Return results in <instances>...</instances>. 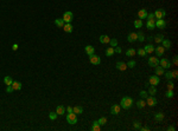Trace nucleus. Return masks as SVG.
Here are the masks:
<instances>
[{"instance_id":"1","label":"nucleus","mask_w":178,"mask_h":131,"mask_svg":"<svg viewBox=\"0 0 178 131\" xmlns=\"http://www.w3.org/2000/svg\"><path fill=\"white\" fill-rule=\"evenodd\" d=\"M132 105H133V99L131 98V97H128V96L122 97L121 102H120V106H121V108H124L125 110H128V109H131Z\"/></svg>"},{"instance_id":"2","label":"nucleus","mask_w":178,"mask_h":131,"mask_svg":"<svg viewBox=\"0 0 178 131\" xmlns=\"http://www.w3.org/2000/svg\"><path fill=\"white\" fill-rule=\"evenodd\" d=\"M67 120H68L69 124H76V123H77L76 113H74V112H69V113L67 115Z\"/></svg>"},{"instance_id":"3","label":"nucleus","mask_w":178,"mask_h":131,"mask_svg":"<svg viewBox=\"0 0 178 131\" xmlns=\"http://www.w3.org/2000/svg\"><path fill=\"white\" fill-rule=\"evenodd\" d=\"M89 60H90V63H92L93 65H99V64L101 63V58L96 55L89 56Z\"/></svg>"},{"instance_id":"4","label":"nucleus","mask_w":178,"mask_h":131,"mask_svg":"<svg viewBox=\"0 0 178 131\" xmlns=\"http://www.w3.org/2000/svg\"><path fill=\"white\" fill-rule=\"evenodd\" d=\"M153 14H154V18H156V19H164V17L166 16V12L160 8V10H157Z\"/></svg>"},{"instance_id":"5","label":"nucleus","mask_w":178,"mask_h":131,"mask_svg":"<svg viewBox=\"0 0 178 131\" xmlns=\"http://www.w3.org/2000/svg\"><path fill=\"white\" fill-rule=\"evenodd\" d=\"M64 22H71L72 21V19H74V14L71 13V12H65L64 14H63V18H62Z\"/></svg>"},{"instance_id":"6","label":"nucleus","mask_w":178,"mask_h":131,"mask_svg":"<svg viewBox=\"0 0 178 131\" xmlns=\"http://www.w3.org/2000/svg\"><path fill=\"white\" fill-rule=\"evenodd\" d=\"M159 65L162 66L163 69H170L171 63H170V60H169V59H166V58H163L162 60H159Z\"/></svg>"},{"instance_id":"7","label":"nucleus","mask_w":178,"mask_h":131,"mask_svg":"<svg viewBox=\"0 0 178 131\" xmlns=\"http://www.w3.org/2000/svg\"><path fill=\"white\" fill-rule=\"evenodd\" d=\"M148 65L152 66V67H156V66L159 65V59L157 57H150L148 58Z\"/></svg>"},{"instance_id":"8","label":"nucleus","mask_w":178,"mask_h":131,"mask_svg":"<svg viewBox=\"0 0 178 131\" xmlns=\"http://www.w3.org/2000/svg\"><path fill=\"white\" fill-rule=\"evenodd\" d=\"M148 83H150V85H154V86H156V85H158V84L160 83V79H159L158 76H151Z\"/></svg>"},{"instance_id":"9","label":"nucleus","mask_w":178,"mask_h":131,"mask_svg":"<svg viewBox=\"0 0 178 131\" xmlns=\"http://www.w3.org/2000/svg\"><path fill=\"white\" fill-rule=\"evenodd\" d=\"M146 105H150V106H156L157 105V99L151 96V97H147L146 98Z\"/></svg>"},{"instance_id":"10","label":"nucleus","mask_w":178,"mask_h":131,"mask_svg":"<svg viewBox=\"0 0 178 131\" xmlns=\"http://www.w3.org/2000/svg\"><path fill=\"white\" fill-rule=\"evenodd\" d=\"M156 27L158 28H165L166 27V21L164 19H157L156 20Z\"/></svg>"},{"instance_id":"11","label":"nucleus","mask_w":178,"mask_h":131,"mask_svg":"<svg viewBox=\"0 0 178 131\" xmlns=\"http://www.w3.org/2000/svg\"><path fill=\"white\" fill-rule=\"evenodd\" d=\"M120 110H121V106L120 105H113L112 108H110V113L112 115H119L120 113Z\"/></svg>"},{"instance_id":"12","label":"nucleus","mask_w":178,"mask_h":131,"mask_svg":"<svg viewBox=\"0 0 178 131\" xmlns=\"http://www.w3.org/2000/svg\"><path fill=\"white\" fill-rule=\"evenodd\" d=\"M115 67L118 69L119 71H125V70L127 69V64H125L124 61H118L116 65H115Z\"/></svg>"},{"instance_id":"13","label":"nucleus","mask_w":178,"mask_h":131,"mask_svg":"<svg viewBox=\"0 0 178 131\" xmlns=\"http://www.w3.org/2000/svg\"><path fill=\"white\" fill-rule=\"evenodd\" d=\"M127 40H128L130 43H134V41H137V40H138V36H137V33H134V32L130 33V34L127 36Z\"/></svg>"},{"instance_id":"14","label":"nucleus","mask_w":178,"mask_h":131,"mask_svg":"<svg viewBox=\"0 0 178 131\" xmlns=\"http://www.w3.org/2000/svg\"><path fill=\"white\" fill-rule=\"evenodd\" d=\"M154 52H156L157 57H162L164 55V52H165V49L163 46H158V47H154Z\"/></svg>"},{"instance_id":"15","label":"nucleus","mask_w":178,"mask_h":131,"mask_svg":"<svg viewBox=\"0 0 178 131\" xmlns=\"http://www.w3.org/2000/svg\"><path fill=\"white\" fill-rule=\"evenodd\" d=\"M162 46H163V47H164L165 50H170V49H171V41H170L169 39H163Z\"/></svg>"},{"instance_id":"16","label":"nucleus","mask_w":178,"mask_h":131,"mask_svg":"<svg viewBox=\"0 0 178 131\" xmlns=\"http://www.w3.org/2000/svg\"><path fill=\"white\" fill-rule=\"evenodd\" d=\"M154 73H156V76H163L165 73V71H164V69H163L162 66L158 65L154 67Z\"/></svg>"},{"instance_id":"17","label":"nucleus","mask_w":178,"mask_h":131,"mask_svg":"<svg viewBox=\"0 0 178 131\" xmlns=\"http://www.w3.org/2000/svg\"><path fill=\"white\" fill-rule=\"evenodd\" d=\"M86 53L88 56H92V55H94V52H95V47H93L92 45H87L86 46Z\"/></svg>"},{"instance_id":"18","label":"nucleus","mask_w":178,"mask_h":131,"mask_svg":"<svg viewBox=\"0 0 178 131\" xmlns=\"http://www.w3.org/2000/svg\"><path fill=\"white\" fill-rule=\"evenodd\" d=\"M146 27L148 28V30H153V28L156 27V20H154V19L147 20V22H146Z\"/></svg>"},{"instance_id":"19","label":"nucleus","mask_w":178,"mask_h":131,"mask_svg":"<svg viewBox=\"0 0 178 131\" xmlns=\"http://www.w3.org/2000/svg\"><path fill=\"white\" fill-rule=\"evenodd\" d=\"M138 17H139V19H141V20H142V19H146V17H147V11L144 10V8L140 10V11L138 12Z\"/></svg>"},{"instance_id":"20","label":"nucleus","mask_w":178,"mask_h":131,"mask_svg":"<svg viewBox=\"0 0 178 131\" xmlns=\"http://www.w3.org/2000/svg\"><path fill=\"white\" fill-rule=\"evenodd\" d=\"M56 113H57V115H64L65 113V108L64 106H63V105H58V106H57V109H56Z\"/></svg>"},{"instance_id":"21","label":"nucleus","mask_w":178,"mask_h":131,"mask_svg":"<svg viewBox=\"0 0 178 131\" xmlns=\"http://www.w3.org/2000/svg\"><path fill=\"white\" fill-rule=\"evenodd\" d=\"M63 30H64L67 33H71V32H72V26H71L70 22H67V24H64V26H63Z\"/></svg>"},{"instance_id":"22","label":"nucleus","mask_w":178,"mask_h":131,"mask_svg":"<svg viewBox=\"0 0 178 131\" xmlns=\"http://www.w3.org/2000/svg\"><path fill=\"white\" fill-rule=\"evenodd\" d=\"M144 50H145L146 53H152V52L154 51V46H153V45H151V44H147L145 47H144Z\"/></svg>"},{"instance_id":"23","label":"nucleus","mask_w":178,"mask_h":131,"mask_svg":"<svg viewBox=\"0 0 178 131\" xmlns=\"http://www.w3.org/2000/svg\"><path fill=\"white\" fill-rule=\"evenodd\" d=\"M72 112L76 113V116L81 115V113H83V108L82 106H75V108H72Z\"/></svg>"},{"instance_id":"24","label":"nucleus","mask_w":178,"mask_h":131,"mask_svg":"<svg viewBox=\"0 0 178 131\" xmlns=\"http://www.w3.org/2000/svg\"><path fill=\"white\" fill-rule=\"evenodd\" d=\"M163 119H164V113L159 112V113H156V115H154V120H156V122H162Z\"/></svg>"},{"instance_id":"25","label":"nucleus","mask_w":178,"mask_h":131,"mask_svg":"<svg viewBox=\"0 0 178 131\" xmlns=\"http://www.w3.org/2000/svg\"><path fill=\"white\" fill-rule=\"evenodd\" d=\"M12 87H13V90H20V89H22V83L14 82V80H13V83H12Z\"/></svg>"},{"instance_id":"26","label":"nucleus","mask_w":178,"mask_h":131,"mask_svg":"<svg viewBox=\"0 0 178 131\" xmlns=\"http://www.w3.org/2000/svg\"><path fill=\"white\" fill-rule=\"evenodd\" d=\"M4 83H5L6 85H12V83H13V79H12L11 76H6L4 78Z\"/></svg>"},{"instance_id":"27","label":"nucleus","mask_w":178,"mask_h":131,"mask_svg":"<svg viewBox=\"0 0 178 131\" xmlns=\"http://www.w3.org/2000/svg\"><path fill=\"white\" fill-rule=\"evenodd\" d=\"M135 104H137V106H138L139 109H144V108L146 106V102H144V99H140V100H138V102H137Z\"/></svg>"},{"instance_id":"28","label":"nucleus","mask_w":178,"mask_h":131,"mask_svg":"<svg viewBox=\"0 0 178 131\" xmlns=\"http://www.w3.org/2000/svg\"><path fill=\"white\" fill-rule=\"evenodd\" d=\"M109 40H110V38H109L108 36H101V37H100V41L102 44H108Z\"/></svg>"},{"instance_id":"29","label":"nucleus","mask_w":178,"mask_h":131,"mask_svg":"<svg viewBox=\"0 0 178 131\" xmlns=\"http://www.w3.org/2000/svg\"><path fill=\"white\" fill-rule=\"evenodd\" d=\"M135 53H137V51H135L134 49H128L126 51V56H127V57H133Z\"/></svg>"},{"instance_id":"30","label":"nucleus","mask_w":178,"mask_h":131,"mask_svg":"<svg viewBox=\"0 0 178 131\" xmlns=\"http://www.w3.org/2000/svg\"><path fill=\"white\" fill-rule=\"evenodd\" d=\"M157 93V89L154 85H150V87H148V94H156Z\"/></svg>"},{"instance_id":"31","label":"nucleus","mask_w":178,"mask_h":131,"mask_svg":"<svg viewBox=\"0 0 178 131\" xmlns=\"http://www.w3.org/2000/svg\"><path fill=\"white\" fill-rule=\"evenodd\" d=\"M55 24L57 25V27H63V26H64V20H63V19H56V20H55Z\"/></svg>"},{"instance_id":"32","label":"nucleus","mask_w":178,"mask_h":131,"mask_svg":"<svg viewBox=\"0 0 178 131\" xmlns=\"http://www.w3.org/2000/svg\"><path fill=\"white\" fill-rule=\"evenodd\" d=\"M141 26H142V20H141V19H137V20H134V27L135 28H140Z\"/></svg>"},{"instance_id":"33","label":"nucleus","mask_w":178,"mask_h":131,"mask_svg":"<svg viewBox=\"0 0 178 131\" xmlns=\"http://www.w3.org/2000/svg\"><path fill=\"white\" fill-rule=\"evenodd\" d=\"M100 129H101V125L97 123V120L96 122H94V124H93V126H92V130L93 131H99Z\"/></svg>"},{"instance_id":"34","label":"nucleus","mask_w":178,"mask_h":131,"mask_svg":"<svg viewBox=\"0 0 178 131\" xmlns=\"http://www.w3.org/2000/svg\"><path fill=\"white\" fill-rule=\"evenodd\" d=\"M114 55V47H108L107 50H106V56L107 57H110V56Z\"/></svg>"},{"instance_id":"35","label":"nucleus","mask_w":178,"mask_h":131,"mask_svg":"<svg viewBox=\"0 0 178 131\" xmlns=\"http://www.w3.org/2000/svg\"><path fill=\"white\" fill-rule=\"evenodd\" d=\"M109 44H110V47H116V46H118V39H115V38L110 39V40H109Z\"/></svg>"},{"instance_id":"36","label":"nucleus","mask_w":178,"mask_h":131,"mask_svg":"<svg viewBox=\"0 0 178 131\" xmlns=\"http://www.w3.org/2000/svg\"><path fill=\"white\" fill-rule=\"evenodd\" d=\"M163 39H164V37H163V36H160V34H157L156 37H154V41H156V43H158V44H160L163 41Z\"/></svg>"},{"instance_id":"37","label":"nucleus","mask_w":178,"mask_h":131,"mask_svg":"<svg viewBox=\"0 0 178 131\" xmlns=\"http://www.w3.org/2000/svg\"><path fill=\"white\" fill-rule=\"evenodd\" d=\"M137 36H138V40H139V41L142 43V41L145 40V36H144V33L142 32H138L137 33Z\"/></svg>"},{"instance_id":"38","label":"nucleus","mask_w":178,"mask_h":131,"mask_svg":"<svg viewBox=\"0 0 178 131\" xmlns=\"http://www.w3.org/2000/svg\"><path fill=\"white\" fill-rule=\"evenodd\" d=\"M97 123H99L100 125H105V124L107 123V118H106V117H101L100 119L97 120Z\"/></svg>"},{"instance_id":"39","label":"nucleus","mask_w":178,"mask_h":131,"mask_svg":"<svg viewBox=\"0 0 178 131\" xmlns=\"http://www.w3.org/2000/svg\"><path fill=\"white\" fill-rule=\"evenodd\" d=\"M137 53H138L139 56H141V57H145V56L147 55V53L145 52V50H144V49H139L138 51H137Z\"/></svg>"},{"instance_id":"40","label":"nucleus","mask_w":178,"mask_h":131,"mask_svg":"<svg viewBox=\"0 0 178 131\" xmlns=\"http://www.w3.org/2000/svg\"><path fill=\"white\" fill-rule=\"evenodd\" d=\"M133 128H134L135 130H139L141 128V125H140V122H138V120H135L134 123H133Z\"/></svg>"},{"instance_id":"41","label":"nucleus","mask_w":178,"mask_h":131,"mask_svg":"<svg viewBox=\"0 0 178 131\" xmlns=\"http://www.w3.org/2000/svg\"><path fill=\"white\" fill-rule=\"evenodd\" d=\"M140 97H141V99H146L147 97H148V93L146 92V91H140Z\"/></svg>"},{"instance_id":"42","label":"nucleus","mask_w":178,"mask_h":131,"mask_svg":"<svg viewBox=\"0 0 178 131\" xmlns=\"http://www.w3.org/2000/svg\"><path fill=\"white\" fill-rule=\"evenodd\" d=\"M49 118L51 120H55L56 118H57V113L56 112H50V115H49Z\"/></svg>"},{"instance_id":"43","label":"nucleus","mask_w":178,"mask_h":131,"mask_svg":"<svg viewBox=\"0 0 178 131\" xmlns=\"http://www.w3.org/2000/svg\"><path fill=\"white\" fill-rule=\"evenodd\" d=\"M164 75H165V77H166L167 79H172L173 78V73L171 71H167L166 73H164Z\"/></svg>"},{"instance_id":"44","label":"nucleus","mask_w":178,"mask_h":131,"mask_svg":"<svg viewBox=\"0 0 178 131\" xmlns=\"http://www.w3.org/2000/svg\"><path fill=\"white\" fill-rule=\"evenodd\" d=\"M135 66V61L134 60H130L128 63H127V67H131V69H133Z\"/></svg>"},{"instance_id":"45","label":"nucleus","mask_w":178,"mask_h":131,"mask_svg":"<svg viewBox=\"0 0 178 131\" xmlns=\"http://www.w3.org/2000/svg\"><path fill=\"white\" fill-rule=\"evenodd\" d=\"M173 96H175V94H173L172 90H167V92H166V97H167V98H172Z\"/></svg>"},{"instance_id":"46","label":"nucleus","mask_w":178,"mask_h":131,"mask_svg":"<svg viewBox=\"0 0 178 131\" xmlns=\"http://www.w3.org/2000/svg\"><path fill=\"white\" fill-rule=\"evenodd\" d=\"M146 19H147V20H152V19H154V14H153V13H147Z\"/></svg>"},{"instance_id":"47","label":"nucleus","mask_w":178,"mask_h":131,"mask_svg":"<svg viewBox=\"0 0 178 131\" xmlns=\"http://www.w3.org/2000/svg\"><path fill=\"white\" fill-rule=\"evenodd\" d=\"M173 87H175L173 83L172 82H169V84H167V90H173Z\"/></svg>"},{"instance_id":"48","label":"nucleus","mask_w":178,"mask_h":131,"mask_svg":"<svg viewBox=\"0 0 178 131\" xmlns=\"http://www.w3.org/2000/svg\"><path fill=\"white\" fill-rule=\"evenodd\" d=\"M12 91H13V87H12V85H7V89H6V92H7V93H11Z\"/></svg>"},{"instance_id":"49","label":"nucleus","mask_w":178,"mask_h":131,"mask_svg":"<svg viewBox=\"0 0 178 131\" xmlns=\"http://www.w3.org/2000/svg\"><path fill=\"white\" fill-rule=\"evenodd\" d=\"M114 52H116V53H121V52H122V50L120 49V47H118V46H116V47L114 49Z\"/></svg>"},{"instance_id":"50","label":"nucleus","mask_w":178,"mask_h":131,"mask_svg":"<svg viewBox=\"0 0 178 131\" xmlns=\"http://www.w3.org/2000/svg\"><path fill=\"white\" fill-rule=\"evenodd\" d=\"M139 130H141V131H148V130H150V128H147V126H141Z\"/></svg>"},{"instance_id":"51","label":"nucleus","mask_w":178,"mask_h":131,"mask_svg":"<svg viewBox=\"0 0 178 131\" xmlns=\"http://www.w3.org/2000/svg\"><path fill=\"white\" fill-rule=\"evenodd\" d=\"M173 64H175V65H177V64H178V59H177V56H175V57H173Z\"/></svg>"},{"instance_id":"52","label":"nucleus","mask_w":178,"mask_h":131,"mask_svg":"<svg viewBox=\"0 0 178 131\" xmlns=\"http://www.w3.org/2000/svg\"><path fill=\"white\" fill-rule=\"evenodd\" d=\"M167 130H169V131H175V126L170 125V126H169V128H167Z\"/></svg>"},{"instance_id":"53","label":"nucleus","mask_w":178,"mask_h":131,"mask_svg":"<svg viewBox=\"0 0 178 131\" xmlns=\"http://www.w3.org/2000/svg\"><path fill=\"white\" fill-rule=\"evenodd\" d=\"M67 111H68V112H72V108H71V106H68V108H67Z\"/></svg>"},{"instance_id":"54","label":"nucleus","mask_w":178,"mask_h":131,"mask_svg":"<svg viewBox=\"0 0 178 131\" xmlns=\"http://www.w3.org/2000/svg\"><path fill=\"white\" fill-rule=\"evenodd\" d=\"M172 73H173V78H177L178 72H177V71H172Z\"/></svg>"},{"instance_id":"55","label":"nucleus","mask_w":178,"mask_h":131,"mask_svg":"<svg viewBox=\"0 0 178 131\" xmlns=\"http://www.w3.org/2000/svg\"><path fill=\"white\" fill-rule=\"evenodd\" d=\"M12 49L14 50V51H16V50L18 49V45H17V44H14V45H13V46H12Z\"/></svg>"}]
</instances>
